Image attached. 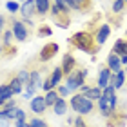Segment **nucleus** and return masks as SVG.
<instances>
[{"label":"nucleus","instance_id":"dca6fc26","mask_svg":"<svg viewBox=\"0 0 127 127\" xmlns=\"http://www.w3.org/2000/svg\"><path fill=\"white\" fill-rule=\"evenodd\" d=\"M124 80H125V71H124V69H120L118 73H113V76H111V85L118 91V89L124 85Z\"/></svg>","mask_w":127,"mask_h":127},{"label":"nucleus","instance_id":"c9c22d12","mask_svg":"<svg viewBox=\"0 0 127 127\" xmlns=\"http://www.w3.org/2000/svg\"><path fill=\"white\" fill-rule=\"evenodd\" d=\"M15 53H16L15 47H11V45H7V47H5V56H13Z\"/></svg>","mask_w":127,"mask_h":127},{"label":"nucleus","instance_id":"20e7f679","mask_svg":"<svg viewBox=\"0 0 127 127\" xmlns=\"http://www.w3.org/2000/svg\"><path fill=\"white\" fill-rule=\"evenodd\" d=\"M85 76H87V69H78V71H73L71 74H69L65 85L71 89V93L82 87L84 82H85Z\"/></svg>","mask_w":127,"mask_h":127},{"label":"nucleus","instance_id":"aec40b11","mask_svg":"<svg viewBox=\"0 0 127 127\" xmlns=\"http://www.w3.org/2000/svg\"><path fill=\"white\" fill-rule=\"evenodd\" d=\"M0 98H2V100H5V102L13 98V91H11L9 85H5V84L0 85Z\"/></svg>","mask_w":127,"mask_h":127},{"label":"nucleus","instance_id":"ddd939ff","mask_svg":"<svg viewBox=\"0 0 127 127\" xmlns=\"http://www.w3.org/2000/svg\"><path fill=\"white\" fill-rule=\"evenodd\" d=\"M45 107H47V103H45V98L44 96H34V98H31V111L33 113L42 114L45 111Z\"/></svg>","mask_w":127,"mask_h":127},{"label":"nucleus","instance_id":"6e6552de","mask_svg":"<svg viewBox=\"0 0 127 127\" xmlns=\"http://www.w3.org/2000/svg\"><path fill=\"white\" fill-rule=\"evenodd\" d=\"M20 13L26 20H33V15L36 13V0H24L20 5Z\"/></svg>","mask_w":127,"mask_h":127},{"label":"nucleus","instance_id":"7ed1b4c3","mask_svg":"<svg viewBox=\"0 0 127 127\" xmlns=\"http://www.w3.org/2000/svg\"><path fill=\"white\" fill-rule=\"evenodd\" d=\"M71 107H73V111L78 113V114H89V113H93L95 103H93L91 98L84 96V95H74L71 98Z\"/></svg>","mask_w":127,"mask_h":127},{"label":"nucleus","instance_id":"c85d7f7f","mask_svg":"<svg viewBox=\"0 0 127 127\" xmlns=\"http://www.w3.org/2000/svg\"><path fill=\"white\" fill-rule=\"evenodd\" d=\"M15 34H13V31H4V40H2V45L4 47H7V45L11 44V38H13Z\"/></svg>","mask_w":127,"mask_h":127},{"label":"nucleus","instance_id":"f704fd0d","mask_svg":"<svg viewBox=\"0 0 127 127\" xmlns=\"http://www.w3.org/2000/svg\"><path fill=\"white\" fill-rule=\"evenodd\" d=\"M65 2H67V5H69V9H76V11H80V5H78L76 0H65Z\"/></svg>","mask_w":127,"mask_h":127},{"label":"nucleus","instance_id":"6ab92c4d","mask_svg":"<svg viewBox=\"0 0 127 127\" xmlns=\"http://www.w3.org/2000/svg\"><path fill=\"white\" fill-rule=\"evenodd\" d=\"M51 9V2L49 0H36V13L38 15H45Z\"/></svg>","mask_w":127,"mask_h":127},{"label":"nucleus","instance_id":"1a4fd4ad","mask_svg":"<svg viewBox=\"0 0 127 127\" xmlns=\"http://www.w3.org/2000/svg\"><path fill=\"white\" fill-rule=\"evenodd\" d=\"M109 34H111V26H109V24H102V26L96 29L95 40H96V45H98V47L105 44V40L109 38Z\"/></svg>","mask_w":127,"mask_h":127},{"label":"nucleus","instance_id":"4468645a","mask_svg":"<svg viewBox=\"0 0 127 127\" xmlns=\"http://www.w3.org/2000/svg\"><path fill=\"white\" fill-rule=\"evenodd\" d=\"M80 91H82L84 96L91 98V100H100V96H102V89L100 87H87V85H82Z\"/></svg>","mask_w":127,"mask_h":127},{"label":"nucleus","instance_id":"cd10ccee","mask_svg":"<svg viewBox=\"0 0 127 127\" xmlns=\"http://www.w3.org/2000/svg\"><path fill=\"white\" fill-rule=\"evenodd\" d=\"M53 34V31H51V27L49 26H40V29H38V36H51Z\"/></svg>","mask_w":127,"mask_h":127},{"label":"nucleus","instance_id":"58836bf2","mask_svg":"<svg viewBox=\"0 0 127 127\" xmlns=\"http://www.w3.org/2000/svg\"><path fill=\"white\" fill-rule=\"evenodd\" d=\"M120 60H122V65H127V55H124V56H120Z\"/></svg>","mask_w":127,"mask_h":127},{"label":"nucleus","instance_id":"4c0bfd02","mask_svg":"<svg viewBox=\"0 0 127 127\" xmlns=\"http://www.w3.org/2000/svg\"><path fill=\"white\" fill-rule=\"evenodd\" d=\"M4 26H5V18L2 15H0V33H2V29H4Z\"/></svg>","mask_w":127,"mask_h":127},{"label":"nucleus","instance_id":"5701e85b","mask_svg":"<svg viewBox=\"0 0 127 127\" xmlns=\"http://www.w3.org/2000/svg\"><path fill=\"white\" fill-rule=\"evenodd\" d=\"M65 111H67V103H65V100L60 96L58 102L55 103V113H56V114H65Z\"/></svg>","mask_w":127,"mask_h":127},{"label":"nucleus","instance_id":"2eb2a0df","mask_svg":"<svg viewBox=\"0 0 127 127\" xmlns=\"http://www.w3.org/2000/svg\"><path fill=\"white\" fill-rule=\"evenodd\" d=\"M107 67L111 69V73H118L120 69H122V60H120V56L111 53L107 56Z\"/></svg>","mask_w":127,"mask_h":127},{"label":"nucleus","instance_id":"b1692460","mask_svg":"<svg viewBox=\"0 0 127 127\" xmlns=\"http://www.w3.org/2000/svg\"><path fill=\"white\" fill-rule=\"evenodd\" d=\"M124 9H125V2H124V0H114V2H113V7H111V11H113L114 15L122 13Z\"/></svg>","mask_w":127,"mask_h":127},{"label":"nucleus","instance_id":"a878e982","mask_svg":"<svg viewBox=\"0 0 127 127\" xmlns=\"http://www.w3.org/2000/svg\"><path fill=\"white\" fill-rule=\"evenodd\" d=\"M5 7H7L9 13H16V11L20 9V5H18V2H16V0H9V2L5 4Z\"/></svg>","mask_w":127,"mask_h":127},{"label":"nucleus","instance_id":"c756f323","mask_svg":"<svg viewBox=\"0 0 127 127\" xmlns=\"http://www.w3.org/2000/svg\"><path fill=\"white\" fill-rule=\"evenodd\" d=\"M55 4L60 7V11H62V13H67V15H69V5H67V2H65V0H55Z\"/></svg>","mask_w":127,"mask_h":127},{"label":"nucleus","instance_id":"a211bd4d","mask_svg":"<svg viewBox=\"0 0 127 127\" xmlns=\"http://www.w3.org/2000/svg\"><path fill=\"white\" fill-rule=\"evenodd\" d=\"M45 103H47V107H55V103L58 102V98H60V95H58V91H55V89H51V91H47L45 93Z\"/></svg>","mask_w":127,"mask_h":127},{"label":"nucleus","instance_id":"e433bc0d","mask_svg":"<svg viewBox=\"0 0 127 127\" xmlns=\"http://www.w3.org/2000/svg\"><path fill=\"white\" fill-rule=\"evenodd\" d=\"M0 127H9V120H5V118H0Z\"/></svg>","mask_w":127,"mask_h":127},{"label":"nucleus","instance_id":"79ce46f5","mask_svg":"<svg viewBox=\"0 0 127 127\" xmlns=\"http://www.w3.org/2000/svg\"><path fill=\"white\" fill-rule=\"evenodd\" d=\"M2 51H4V49H2V44H0V53H2Z\"/></svg>","mask_w":127,"mask_h":127},{"label":"nucleus","instance_id":"f257e3e1","mask_svg":"<svg viewBox=\"0 0 127 127\" xmlns=\"http://www.w3.org/2000/svg\"><path fill=\"white\" fill-rule=\"evenodd\" d=\"M98 107H100L102 116L109 118L111 114L116 111V89L113 85H107L105 89H102V96L98 100Z\"/></svg>","mask_w":127,"mask_h":127},{"label":"nucleus","instance_id":"393cba45","mask_svg":"<svg viewBox=\"0 0 127 127\" xmlns=\"http://www.w3.org/2000/svg\"><path fill=\"white\" fill-rule=\"evenodd\" d=\"M27 125L29 127H47V124H45L44 120H40V118H31L29 122H27Z\"/></svg>","mask_w":127,"mask_h":127},{"label":"nucleus","instance_id":"2f4dec72","mask_svg":"<svg viewBox=\"0 0 127 127\" xmlns=\"http://www.w3.org/2000/svg\"><path fill=\"white\" fill-rule=\"evenodd\" d=\"M42 89L47 93V91H51V89H55V85H53V82H51V76H47L44 80V85H42Z\"/></svg>","mask_w":127,"mask_h":127},{"label":"nucleus","instance_id":"39448f33","mask_svg":"<svg viewBox=\"0 0 127 127\" xmlns=\"http://www.w3.org/2000/svg\"><path fill=\"white\" fill-rule=\"evenodd\" d=\"M42 85H44V82H42L40 73L38 71H31L29 73V80H27V84H26V91L31 93V95H34V91H36L38 87H42Z\"/></svg>","mask_w":127,"mask_h":127},{"label":"nucleus","instance_id":"9b49d317","mask_svg":"<svg viewBox=\"0 0 127 127\" xmlns=\"http://www.w3.org/2000/svg\"><path fill=\"white\" fill-rule=\"evenodd\" d=\"M74 65H76L74 56L71 53H65V55H64V58H62V71H64V74H67V76H69V74L74 71Z\"/></svg>","mask_w":127,"mask_h":127},{"label":"nucleus","instance_id":"72a5a7b5","mask_svg":"<svg viewBox=\"0 0 127 127\" xmlns=\"http://www.w3.org/2000/svg\"><path fill=\"white\" fill-rule=\"evenodd\" d=\"M69 93H71V89L67 87V85H60V89H58V95L64 98V96H67Z\"/></svg>","mask_w":127,"mask_h":127},{"label":"nucleus","instance_id":"c03bdc74","mask_svg":"<svg viewBox=\"0 0 127 127\" xmlns=\"http://www.w3.org/2000/svg\"><path fill=\"white\" fill-rule=\"evenodd\" d=\"M16 2H22V0H16Z\"/></svg>","mask_w":127,"mask_h":127},{"label":"nucleus","instance_id":"9d476101","mask_svg":"<svg viewBox=\"0 0 127 127\" xmlns=\"http://www.w3.org/2000/svg\"><path fill=\"white\" fill-rule=\"evenodd\" d=\"M13 34H15V38L18 40V42H24V40H27V29H26V26H24V22H20V20H13Z\"/></svg>","mask_w":127,"mask_h":127},{"label":"nucleus","instance_id":"7c9ffc66","mask_svg":"<svg viewBox=\"0 0 127 127\" xmlns=\"http://www.w3.org/2000/svg\"><path fill=\"white\" fill-rule=\"evenodd\" d=\"M78 5H80V11H89L91 9V2L89 0H76Z\"/></svg>","mask_w":127,"mask_h":127},{"label":"nucleus","instance_id":"412c9836","mask_svg":"<svg viewBox=\"0 0 127 127\" xmlns=\"http://www.w3.org/2000/svg\"><path fill=\"white\" fill-rule=\"evenodd\" d=\"M64 78V71H62V67H56L53 73H51V82H53V85L56 87V85L60 84V80Z\"/></svg>","mask_w":127,"mask_h":127},{"label":"nucleus","instance_id":"473e14b6","mask_svg":"<svg viewBox=\"0 0 127 127\" xmlns=\"http://www.w3.org/2000/svg\"><path fill=\"white\" fill-rule=\"evenodd\" d=\"M73 127H87V125H85V122H84L82 116H76V118L73 120Z\"/></svg>","mask_w":127,"mask_h":127},{"label":"nucleus","instance_id":"f03ea898","mask_svg":"<svg viewBox=\"0 0 127 127\" xmlns=\"http://www.w3.org/2000/svg\"><path fill=\"white\" fill-rule=\"evenodd\" d=\"M71 44L74 45L76 49L84 51V53H96L98 51V45H96V40H95V34L91 33H85V31H78L71 36Z\"/></svg>","mask_w":127,"mask_h":127},{"label":"nucleus","instance_id":"f8f14e48","mask_svg":"<svg viewBox=\"0 0 127 127\" xmlns=\"http://www.w3.org/2000/svg\"><path fill=\"white\" fill-rule=\"evenodd\" d=\"M111 76H113V73H111V69H109V67L100 69V73H98V87L105 89L107 85H111Z\"/></svg>","mask_w":127,"mask_h":127},{"label":"nucleus","instance_id":"4be33fe9","mask_svg":"<svg viewBox=\"0 0 127 127\" xmlns=\"http://www.w3.org/2000/svg\"><path fill=\"white\" fill-rule=\"evenodd\" d=\"M9 87H11V91H13V95H20V93H22V87H24V84H22L20 80H18V78L15 76L13 80H11Z\"/></svg>","mask_w":127,"mask_h":127},{"label":"nucleus","instance_id":"bb28decb","mask_svg":"<svg viewBox=\"0 0 127 127\" xmlns=\"http://www.w3.org/2000/svg\"><path fill=\"white\" fill-rule=\"evenodd\" d=\"M16 78H18L22 84H27V80H29V71L22 69V71H18V74H16Z\"/></svg>","mask_w":127,"mask_h":127},{"label":"nucleus","instance_id":"a18cd8bd","mask_svg":"<svg viewBox=\"0 0 127 127\" xmlns=\"http://www.w3.org/2000/svg\"><path fill=\"white\" fill-rule=\"evenodd\" d=\"M124 2H125V4H127V0H124Z\"/></svg>","mask_w":127,"mask_h":127},{"label":"nucleus","instance_id":"37998d69","mask_svg":"<svg viewBox=\"0 0 127 127\" xmlns=\"http://www.w3.org/2000/svg\"><path fill=\"white\" fill-rule=\"evenodd\" d=\"M125 73H127V65H125Z\"/></svg>","mask_w":127,"mask_h":127},{"label":"nucleus","instance_id":"a19ab883","mask_svg":"<svg viewBox=\"0 0 127 127\" xmlns=\"http://www.w3.org/2000/svg\"><path fill=\"white\" fill-rule=\"evenodd\" d=\"M4 103H5V100H2V98H0V109L4 107Z\"/></svg>","mask_w":127,"mask_h":127},{"label":"nucleus","instance_id":"0eeeda50","mask_svg":"<svg viewBox=\"0 0 127 127\" xmlns=\"http://www.w3.org/2000/svg\"><path fill=\"white\" fill-rule=\"evenodd\" d=\"M58 53V44H55V42H51V44H45L42 51H40V55H38V58L42 60V62H47L51 60L53 56Z\"/></svg>","mask_w":127,"mask_h":127},{"label":"nucleus","instance_id":"f3484780","mask_svg":"<svg viewBox=\"0 0 127 127\" xmlns=\"http://www.w3.org/2000/svg\"><path fill=\"white\" fill-rule=\"evenodd\" d=\"M113 53L118 55V56L127 55V40H125V38H120V40H116V42H114V45H113Z\"/></svg>","mask_w":127,"mask_h":127},{"label":"nucleus","instance_id":"ea45409f","mask_svg":"<svg viewBox=\"0 0 127 127\" xmlns=\"http://www.w3.org/2000/svg\"><path fill=\"white\" fill-rule=\"evenodd\" d=\"M31 96H33V95H31V93H27V91H26V93H24V98H26V100H29V98H31Z\"/></svg>","mask_w":127,"mask_h":127},{"label":"nucleus","instance_id":"423d86ee","mask_svg":"<svg viewBox=\"0 0 127 127\" xmlns=\"http://www.w3.org/2000/svg\"><path fill=\"white\" fill-rule=\"evenodd\" d=\"M109 122H107V127H125V120H127V113L124 111H114L111 116L107 118Z\"/></svg>","mask_w":127,"mask_h":127}]
</instances>
